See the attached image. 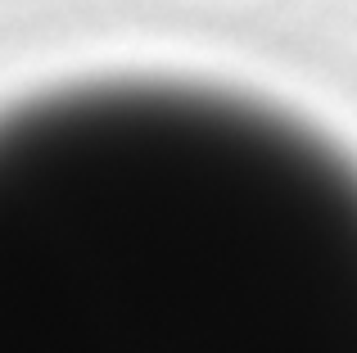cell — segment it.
<instances>
[{"instance_id": "obj_1", "label": "cell", "mask_w": 357, "mask_h": 353, "mask_svg": "<svg viewBox=\"0 0 357 353\" xmlns=\"http://www.w3.org/2000/svg\"><path fill=\"white\" fill-rule=\"evenodd\" d=\"M114 213L50 96L0 114V349H36L63 294L118 249V349H172L140 254L222 303L244 349L357 345V163L267 105L213 91L190 154L145 231L149 87L73 91Z\"/></svg>"}]
</instances>
